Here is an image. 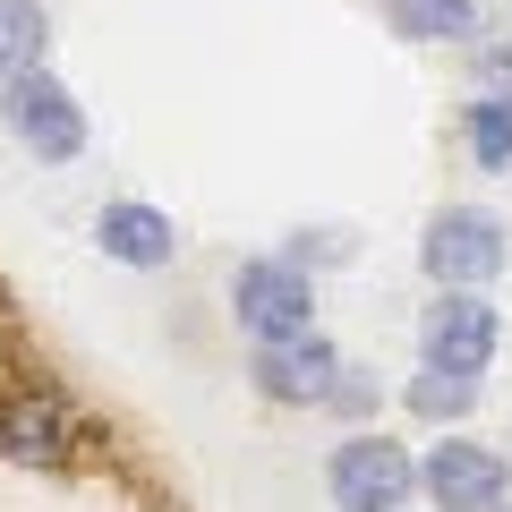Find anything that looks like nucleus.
<instances>
[{
  "mask_svg": "<svg viewBox=\"0 0 512 512\" xmlns=\"http://www.w3.org/2000/svg\"><path fill=\"white\" fill-rule=\"evenodd\" d=\"M231 325L248 333V350H282V342H308L316 325V274H299L291 256H248L231 265Z\"/></svg>",
  "mask_w": 512,
  "mask_h": 512,
  "instance_id": "1",
  "label": "nucleus"
},
{
  "mask_svg": "<svg viewBox=\"0 0 512 512\" xmlns=\"http://www.w3.org/2000/svg\"><path fill=\"white\" fill-rule=\"evenodd\" d=\"M504 265H512L504 214H487V205H436V214H427V231H419V274L436 282V291H487Z\"/></svg>",
  "mask_w": 512,
  "mask_h": 512,
  "instance_id": "2",
  "label": "nucleus"
},
{
  "mask_svg": "<svg viewBox=\"0 0 512 512\" xmlns=\"http://www.w3.org/2000/svg\"><path fill=\"white\" fill-rule=\"evenodd\" d=\"M325 495H333V512H410V495H419V453L393 444L384 427H350L325 453Z\"/></svg>",
  "mask_w": 512,
  "mask_h": 512,
  "instance_id": "3",
  "label": "nucleus"
},
{
  "mask_svg": "<svg viewBox=\"0 0 512 512\" xmlns=\"http://www.w3.org/2000/svg\"><path fill=\"white\" fill-rule=\"evenodd\" d=\"M419 495L436 512H504L512 504V453L478 444L470 427H453V436H436L419 453Z\"/></svg>",
  "mask_w": 512,
  "mask_h": 512,
  "instance_id": "4",
  "label": "nucleus"
},
{
  "mask_svg": "<svg viewBox=\"0 0 512 512\" xmlns=\"http://www.w3.org/2000/svg\"><path fill=\"white\" fill-rule=\"evenodd\" d=\"M495 350H504V308L487 291H436L419 308V367H444V376H478L487 384Z\"/></svg>",
  "mask_w": 512,
  "mask_h": 512,
  "instance_id": "5",
  "label": "nucleus"
},
{
  "mask_svg": "<svg viewBox=\"0 0 512 512\" xmlns=\"http://www.w3.org/2000/svg\"><path fill=\"white\" fill-rule=\"evenodd\" d=\"M77 444H86V419L60 384H9L0 393V461L18 470H69Z\"/></svg>",
  "mask_w": 512,
  "mask_h": 512,
  "instance_id": "6",
  "label": "nucleus"
},
{
  "mask_svg": "<svg viewBox=\"0 0 512 512\" xmlns=\"http://www.w3.org/2000/svg\"><path fill=\"white\" fill-rule=\"evenodd\" d=\"M0 128H9L35 163H77V154H86V103H77L52 69L0 86Z\"/></svg>",
  "mask_w": 512,
  "mask_h": 512,
  "instance_id": "7",
  "label": "nucleus"
},
{
  "mask_svg": "<svg viewBox=\"0 0 512 512\" xmlns=\"http://www.w3.org/2000/svg\"><path fill=\"white\" fill-rule=\"evenodd\" d=\"M256 393L274 410H333V393H342L350 359L333 350V333H308V342H282V350H256L248 359Z\"/></svg>",
  "mask_w": 512,
  "mask_h": 512,
  "instance_id": "8",
  "label": "nucleus"
},
{
  "mask_svg": "<svg viewBox=\"0 0 512 512\" xmlns=\"http://www.w3.org/2000/svg\"><path fill=\"white\" fill-rule=\"evenodd\" d=\"M94 248H103V265L163 274L171 256H180V222H171L163 205H146V197H111L103 214H94Z\"/></svg>",
  "mask_w": 512,
  "mask_h": 512,
  "instance_id": "9",
  "label": "nucleus"
},
{
  "mask_svg": "<svg viewBox=\"0 0 512 512\" xmlns=\"http://www.w3.org/2000/svg\"><path fill=\"white\" fill-rule=\"evenodd\" d=\"M461 146H470V163L487 180H512V94L504 86H478L461 103Z\"/></svg>",
  "mask_w": 512,
  "mask_h": 512,
  "instance_id": "10",
  "label": "nucleus"
},
{
  "mask_svg": "<svg viewBox=\"0 0 512 512\" xmlns=\"http://www.w3.org/2000/svg\"><path fill=\"white\" fill-rule=\"evenodd\" d=\"M52 69V9L43 0H0V86Z\"/></svg>",
  "mask_w": 512,
  "mask_h": 512,
  "instance_id": "11",
  "label": "nucleus"
},
{
  "mask_svg": "<svg viewBox=\"0 0 512 512\" xmlns=\"http://www.w3.org/2000/svg\"><path fill=\"white\" fill-rule=\"evenodd\" d=\"M402 43H478V0H376Z\"/></svg>",
  "mask_w": 512,
  "mask_h": 512,
  "instance_id": "12",
  "label": "nucleus"
},
{
  "mask_svg": "<svg viewBox=\"0 0 512 512\" xmlns=\"http://www.w3.org/2000/svg\"><path fill=\"white\" fill-rule=\"evenodd\" d=\"M478 393H487V384H478V376H444V367H419V376L402 384L410 419L444 427V436H453V427H461V419H470V410H478Z\"/></svg>",
  "mask_w": 512,
  "mask_h": 512,
  "instance_id": "13",
  "label": "nucleus"
},
{
  "mask_svg": "<svg viewBox=\"0 0 512 512\" xmlns=\"http://www.w3.org/2000/svg\"><path fill=\"white\" fill-rule=\"evenodd\" d=\"M282 256H291L299 274H316V265H342V256H350V231H299Z\"/></svg>",
  "mask_w": 512,
  "mask_h": 512,
  "instance_id": "14",
  "label": "nucleus"
},
{
  "mask_svg": "<svg viewBox=\"0 0 512 512\" xmlns=\"http://www.w3.org/2000/svg\"><path fill=\"white\" fill-rule=\"evenodd\" d=\"M333 410H342V419H359V427H376L384 384H367V367H350V376H342V393H333Z\"/></svg>",
  "mask_w": 512,
  "mask_h": 512,
  "instance_id": "15",
  "label": "nucleus"
},
{
  "mask_svg": "<svg viewBox=\"0 0 512 512\" xmlns=\"http://www.w3.org/2000/svg\"><path fill=\"white\" fill-rule=\"evenodd\" d=\"M470 52H478V77H487V86H504V94H512V26H504V35H478Z\"/></svg>",
  "mask_w": 512,
  "mask_h": 512,
  "instance_id": "16",
  "label": "nucleus"
},
{
  "mask_svg": "<svg viewBox=\"0 0 512 512\" xmlns=\"http://www.w3.org/2000/svg\"><path fill=\"white\" fill-rule=\"evenodd\" d=\"M504 512H512V504H504Z\"/></svg>",
  "mask_w": 512,
  "mask_h": 512,
  "instance_id": "17",
  "label": "nucleus"
}]
</instances>
